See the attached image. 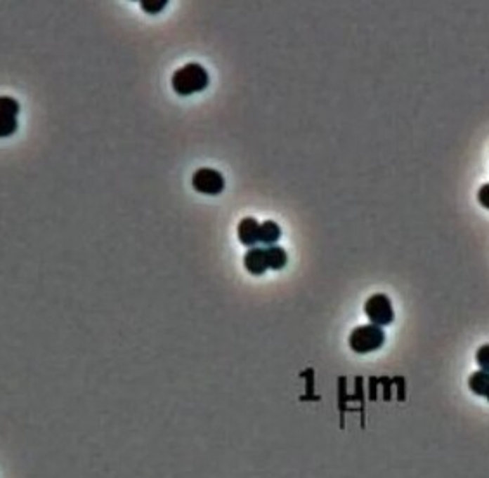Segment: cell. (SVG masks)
I'll return each instance as SVG.
<instances>
[{
	"instance_id": "3",
	"label": "cell",
	"mask_w": 489,
	"mask_h": 478,
	"mask_svg": "<svg viewBox=\"0 0 489 478\" xmlns=\"http://www.w3.org/2000/svg\"><path fill=\"white\" fill-rule=\"evenodd\" d=\"M365 314L370 322L375 326H389L394 321V309H392L391 298L384 293H375L370 296L365 303Z\"/></svg>"
},
{
	"instance_id": "14",
	"label": "cell",
	"mask_w": 489,
	"mask_h": 478,
	"mask_svg": "<svg viewBox=\"0 0 489 478\" xmlns=\"http://www.w3.org/2000/svg\"><path fill=\"white\" fill-rule=\"evenodd\" d=\"M477 201H479L481 206L489 210V184H483L477 192Z\"/></svg>"
},
{
	"instance_id": "12",
	"label": "cell",
	"mask_w": 489,
	"mask_h": 478,
	"mask_svg": "<svg viewBox=\"0 0 489 478\" xmlns=\"http://www.w3.org/2000/svg\"><path fill=\"white\" fill-rule=\"evenodd\" d=\"M476 362L483 371L489 373V343L479 347L476 352Z\"/></svg>"
},
{
	"instance_id": "7",
	"label": "cell",
	"mask_w": 489,
	"mask_h": 478,
	"mask_svg": "<svg viewBox=\"0 0 489 478\" xmlns=\"http://www.w3.org/2000/svg\"><path fill=\"white\" fill-rule=\"evenodd\" d=\"M281 238V227L273 220H266L261 224V232H259V243L266 246H274Z\"/></svg>"
},
{
	"instance_id": "11",
	"label": "cell",
	"mask_w": 489,
	"mask_h": 478,
	"mask_svg": "<svg viewBox=\"0 0 489 478\" xmlns=\"http://www.w3.org/2000/svg\"><path fill=\"white\" fill-rule=\"evenodd\" d=\"M18 131V118L0 114V137H11Z\"/></svg>"
},
{
	"instance_id": "4",
	"label": "cell",
	"mask_w": 489,
	"mask_h": 478,
	"mask_svg": "<svg viewBox=\"0 0 489 478\" xmlns=\"http://www.w3.org/2000/svg\"><path fill=\"white\" fill-rule=\"evenodd\" d=\"M191 186L196 192L207 196H217L224 191L226 180L221 172L214 168H198L193 173Z\"/></svg>"
},
{
	"instance_id": "10",
	"label": "cell",
	"mask_w": 489,
	"mask_h": 478,
	"mask_svg": "<svg viewBox=\"0 0 489 478\" xmlns=\"http://www.w3.org/2000/svg\"><path fill=\"white\" fill-rule=\"evenodd\" d=\"M0 114H2V117L18 118V114H20V102H18L16 99L2 95V98H0Z\"/></svg>"
},
{
	"instance_id": "6",
	"label": "cell",
	"mask_w": 489,
	"mask_h": 478,
	"mask_svg": "<svg viewBox=\"0 0 489 478\" xmlns=\"http://www.w3.org/2000/svg\"><path fill=\"white\" fill-rule=\"evenodd\" d=\"M259 232H261V224L254 217L243 218L238 224V239L243 246L255 248V244H259Z\"/></svg>"
},
{
	"instance_id": "2",
	"label": "cell",
	"mask_w": 489,
	"mask_h": 478,
	"mask_svg": "<svg viewBox=\"0 0 489 478\" xmlns=\"http://www.w3.org/2000/svg\"><path fill=\"white\" fill-rule=\"evenodd\" d=\"M385 333L384 328L375 324L358 326L349 336V347L356 354H370L384 347Z\"/></svg>"
},
{
	"instance_id": "1",
	"label": "cell",
	"mask_w": 489,
	"mask_h": 478,
	"mask_svg": "<svg viewBox=\"0 0 489 478\" xmlns=\"http://www.w3.org/2000/svg\"><path fill=\"white\" fill-rule=\"evenodd\" d=\"M209 73L198 62H188L172 75V88L179 95H191L209 87Z\"/></svg>"
},
{
	"instance_id": "15",
	"label": "cell",
	"mask_w": 489,
	"mask_h": 478,
	"mask_svg": "<svg viewBox=\"0 0 489 478\" xmlns=\"http://www.w3.org/2000/svg\"><path fill=\"white\" fill-rule=\"evenodd\" d=\"M486 399H488V402H489V390H488V394H486Z\"/></svg>"
},
{
	"instance_id": "5",
	"label": "cell",
	"mask_w": 489,
	"mask_h": 478,
	"mask_svg": "<svg viewBox=\"0 0 489 478\" xmlns=\"http://www.w3.org/2000/svg\"><path fill=\"white\" fill-rule=\"evenodd\" d=\"M243 264L252 276H262L269 269L266 248H250V251L244 255Z\"/></svg>"
},
{
	"instance_id": "13",
	"label": "cell",
	"mask_w": 489,
	"mask_h": 478,
	"mask_svg": "<svg viewBox=\"0 0 489 478\" xmlns=\"http://www.w3.org/2000/svg\"><path fill=\"white\" fill-rule=\"evenodd\" d=\"M165 6H167V2L165 0H158V2H148V0H143L141 2V7H143V11L144 13H148V14H158V13H162L163 9H165Z\"/></svg>"
},
{
	"instance_id": "8",
	"label": "cell",
	"mask_w": 489,
	"mask_h": 478,
	"mask_svg": "<svg viewBox=\"0 0 489 478\" xmlns=\"http://www.w3.org/2000/svg\"><path fill=\"white\" fill-rule=\"evenodd\" d=\"M469 388L474 392V394L479 395V397H486L489 390V373L479 369V371L470 374Z\"/></svg>"
},
{
	"instance_id": "9",
	"label": "cell",
	"mask_w": 489,
	"mask_h": 478,
	"mask_svg": "<svg viewBox=\"0 0 489 478\" xmlns=\"http://www.w3.org/2000/svg\"><path fill=\"white\" fill-rule=\"evenodd\" d=\"M266 253H268L269 269L280 270L288 264V255L281 246H276V244H274V246H268L266 248Z\"/></svg>"
}]
</instances>
